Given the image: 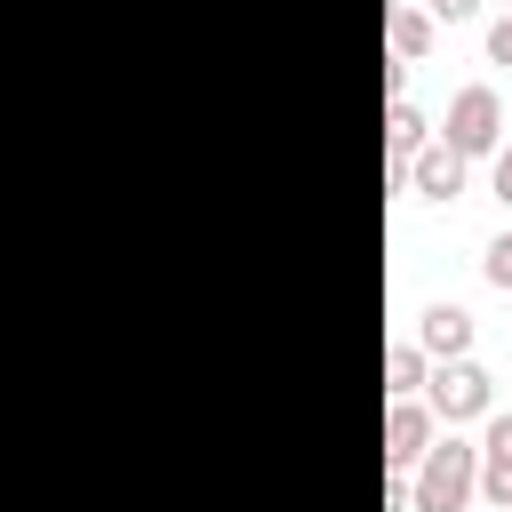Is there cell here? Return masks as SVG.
<instances>
[{"instance_id": "1", "label": "cell", "mask_w": 512, "mask_h": 512, "mask_svg": "<svg viewBox=\"0 0 512 512\" xmlns=\"http://www.w3.org/2000/svg\"><path fill=\"white\" fill-rule=\"evenodd\" d=\"M472 488H480V448L448 432V440H432V448L416 456L408 504H416V512H464V504H472Z\"/></svg>"}, {"instance_id": "2", "label": "cell", "mask_w": 512, "mask_h": 512, "mask_svg": "<svg viewBox=\"0 0 512 512\" xmlns=\"http://www.w3.org/2000/svg\"><path fill=\"white\" fill-rule=\"evenodd\" d=\"M496 128H504V104H496V88H456V104H448V152L456 160H480V152H496Z\"/></svg>"}, {"instance_id": "3", "label": "cell", "mask_w": 512, "mask_h": 512, "mask_svg": "<svg viewBox=\"0 0 512 512\" xmlns=\"http://www.w3.org/2000/svg\"><path fill=\"white\" fill-rule=\"evenodd\" d=\"M424 392H432V416L464 424V416L488 408V368H480V360H440V376H432Z\"/></svg>"}, {"instance_id": "4", "label": "cell", "mask_w": 512, "mask_h": 512, "mask_svg": "<svg viewBox=\"0 0 512 512\" xmlns=\"http://www.w3.org/2000/svg\"><path fill=\"white\" fill-rule=\"evenodd\" d=\"M432 448V408H416V400H392L384 408V464L400 472V464H416Z\"/></svg>"}, {"instance_id": "5", "label": "cell", "mask_w": 512, "mask_h": 512, "mask_svg": "<svg viewBox=\"0 0 512 512\" xmlns=\"http://www.w3.org/2000/svg\"><path fill=\"white\" fill-rule=\"evenodd\" d=\"M416 352H432V360H464V352H472V312H464V304H432V312L416 320Z\"/></svg>"}, {"instance_id": "6", "label": "cell", "mask_w": 512, "mask_h": 512, "mask_svg": "<svg viewBox=\"0 0 512 512\" xmlns=\"http://www.w3.org/2000/svg\"><path fill=\"white\" fill-rule=\"evenodd\" d=\"M480 496L496 512H512V416H496L488 440H480Z\"/></svg>"}, {"instance_id": "7", "label": "cell", "mask_w": 512, "mask_h": 512, "mask_svg": "<svg viewBox=\"0 0 512 512\" xmlns=\"http://www.w3.org/2000/svg\"><path fill=\"white\" fill-rule=\"evenodd\" d=\"M408 184H416L424 200H440V208H448V200L464 192V160H456L448 144H424V152L408 160Z\"/></svg>"}, {"instance_id": "8", "label": "cell", "mask_w": 512, "mask_h": 512, "mask_svg": "<svg viewBox=\"0 0 512 512\" xmlns=\"http://www.w3.org/2000/svg\"><path fill=\"white\" fill-rule=\"evenodd\" d=\"M384 40H392L400 64H416V56L432 48V16H424V8H392V16H384Z\"/></svg>"}, {"instance_id": "9", "label": "cell", "mask_w": 512, "mask_h": 512, "mask_svg": "<svg viewBox=\"0 0 512 512\" xmlns=\"http://www.w3.org/2000/svg\"><path fill=\"white\" fill-rule=\"evenodd\" d=\"M384 136H392V160H416V152H424V112H416L408 96H392V112H384Z\"/></svg>"}, {"instance_id": "10", "label": "cell", "mask_w": 512, "mask_h": 512, "mask_svg": "<svg viewBox=\"0 0 512 512\" xmlns=\"http://www.w3.org/2000/svg\"><path fill=\"white\" fill-rule=\"evenodd\" d=\"M384 392H392V400L424 392V352H416V344H392V352H384Z\"/></svg>"}, {"instance_id": "11", "label": "cell", "mask_w": 512, "mask_h": 512, "mask_svg": "<svg viewBox=\"0 0 512 512\" xmlns=\"http://www.w3.org/2000/svg\"><path fill=\"white\" fill-rule=\"evenodd\" d=\"M480 272H488V288H512V232L488 240V264H480Z\"/></svg>"}, {"instance_id": "12", "label": "cell", "mask_w": 512, "mask_h": 512, "mask_svg": "<svg viewBox=\"0 0 512 512\" xmlns=\"http://www.w3.org/2000/svg\"><path fill=\"white\" fill-rule=\"evenodd\" d=\"M472 8H480V0H432V8H424V16H432V24H464V16H472Z\"/></svg>"}, {"instance_id": "13", "label": "cell", "mask_w": 512, "mask_h": 512, "mask_svg": "<svg viewBox=\"0 0 512 512\" xmlns=\"http://www.w3.org/2000/svg\"><path fill=\"white\" fill-rule=\"evenodd\" d=\"M488 64H512V16H504V24L488 32Z\"/></svg>"}, {"instance_id": "14", "label": "cell", "mask_w": 512, "mask_h": 512, "mask_svg": "<svg viewBox=\"0 0 512 512\" xmlns=\"http://www.w3.org/2000/svg\"><path fill=\"white\" fill-rule=\"evenodd\" d=\"M496 200H504V208H512V144H504V152H496Z\"/></svg>"}, {"instance_id": "15", "label": "cell", "mask_w": 512, "mask_h": 512, "mask_svg": "<svg viewBox=\"0 0 512 512\" xmlns=\"http://www.w3.org/2000/svg\"><path fill=\"white\" fill-rule=\"evenodd\" d=\"M384 512H416L408 504V480H384Z\"/></svg>"}]
</instances>
